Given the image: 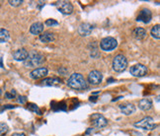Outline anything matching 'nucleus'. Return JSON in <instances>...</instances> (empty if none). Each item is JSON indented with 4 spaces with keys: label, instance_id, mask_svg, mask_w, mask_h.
Instances as JSON below:
<instances>
[{
    "label": "nucleus",
    "instance_id": "13",
    "mask_svg": "<svg viewBox=\"0 0 160 136\" xmlns=\"http://www.w3.org/2000/svg\"><path fill=\"white\" fill-rule=\"evenodd\" d=\"M29 56V51L25 48H19L13 52V58L16 61H25Z\"/></svg>",
    "mask_w": 160,
    "mask_h": 136
},
{
    "label": "nucleus",
    "instance_id": "26",
    "mask_svg": "<svg viewBox=\"0 0 160 136\" xmlns=\"http://www.w3.org/2000/svg\"><path fill=\"white\" fill-rule=\"evenodd\" d=\"M58 72L60 74V75L64 76V75H66L67 73H68V69H67V68H65V67H60V68H58Z\"/></svg>",
    "mask_w": 160,
    "mask_h": 136
},
{
    "label": "nucleus",
    "instance_id": "10",
    "mask_svg": "<svg viewBox=\"0 0 160 136\" xmlns=\"http://www.w3.org/2000/svg\"><path fill=\"white\" fill-rule=\"evenodd\" d=\"M152 19V13H151V11L149 9H142L140 12H139V14L138 15L137 17V21L138 22H141V23H143V24H148L150 23Z\"/></svg>",
    "mask_w": 160,
    "mask_h": 136
},
{
    "label": "nucleus",
    "instance_id": "20",
    "mask_svg": "<svg viewBox=\"0 0 160 136\" xmlns=\"http://www.w3.org/2000/svg\"><path fill=\"white\" fill-rule=\"evenodd\" d=\"M10 39V34L6 29H0V44L8 41Z\"/></svg>",
    "mask_w": 160,
    "mask_h": 136
},
{
    "label": "nucleus",
    "instance_id": "17",
    "mask_svg": "<svg viewBox=\"0 0 160 136\" xmlns=\"http://www.w3.org/2000/svg\"><path fill=\"white\" fill-rule=\"evenodd\" d=\"M59 84H61V79L58 77L46 78L42 81V85H45V86H57Z\"/></svg>",
    "mask_w": 160,
    "mask_h": 136
},
{
    "label": "nucleus",
    "instance_id": "5",
    "mask_svg": "<svg viewBox=\"0 0 160 136\" xmlns=\"http://www.w3.org/2000/svg\"><path fill=\"white\" fill-rule=\"evenodd\" d=\"M118 46V41L113 36L104 38L100 42V47L104 51H112Z\"/></svg>",
    "mask_w": 160,
    "mask_h": 136
},
{
    "label": "nucleus",
    "instance_id": "28",
    "mask_svg": "<svg viewBox=\"0 0 160 136\" xmlns=\"http://www.w3.org/2000/svg\"><path fill=\"white\" fill-rule=\"evenodd\" d=\"M18 102L21 103V104H25L27 102V98L26 97H19V99H18Z\"/></svg>",
    "mask_w": 160,
    "mask_h": 136
},
{
    "label": "nucleus",
    "instance_id": "21",
    "mask_svg": "<svg viewBox=\"0 0 160 136\" xmlns=\"http://www.w3.org/2000/svg\"><path fill=\"white\" fill-rule=\"evenodd\" d=\"M150 34L152 36V38H154L156 40L160 39V26L159 25H155L154 27H152Z\"/></svg>",
    "mask_w": 160,
    "mask_h": 136
},
{
    "label": "nucleus",
    "instance_id": "27",
    "mask_svg": "<svg viewBox=\"0 0 160 136\" xmlns=\"http://www.w3.org/2000/svg\"><path fill=\"white\" fill-rule=\"evenodd\" d=\"M5 95H6V97H7L8 99H13L14 96H15V91H14V90H12L11 94H10V93H6Z\"/></svg>",
    "mask_w": 160,
    "mask_h": 136
},
{
    "label": "nucleus",
    "instance_id": "19",
    "mask_svg": "<svg viewBox=\"0 0 160 136\" xmlns=\"http://www.w3.org/2000/svg\"><path fill=\"white\" fill-rule=\"evenodd\" d=\"M132 35L137 40H142L143 38H145L146 32H145V30L142 29V28H135L133 30Z\"/></svg>",
    "mask_w": 160,
    "mask_h": 136
},
{
    "label": "nucleus",
    "instance_id": "24",
    "mask_svg": "<svg viewBox=\"0 0 160 136\" xmlns=\"http://www.w3.org/2000/svg\"><path fill=\"white\" fill-rule=\"evenodd\" d=\"M8 3L13 7H18L23 3V0H9Z\"/></svg>",
    "mask_w": 160,
    "mask_h": 136
},
{
    "label": "nucleus",
    "instance_id": "7",
    "mask_svg": "<svg viewBox=\"0 0 160 136\" xmlns=\"http://www.w3.org/2000/svg\"><path fill=\"white\" fill-rule=\"evenodd\" d=\"M91 123L95 128H103L108 124L106 117L100 114H94L91 115Z\"/></svg>",
    "mask_w": 160,
    "mask_h": 136
},
{
    "label": "nucleus",
    "instance_id": "3",
    "mask_svg": "<svg viewBox=\"0 0 160 136\" xmlns=\"http://www.w3.org/2000/svg\"><path fill=\"white\" fill-rule=\"evenodd\" d=\"M112 65H113L114 71L119 72V73L124 72L128 67V59L125 55L118 54V55H116L115 58L113 59Z\"/></svg>",
    "mask_w": 160,
    "mask_h": 136
},
{
    "label": "nucleus",
    "instance_id": "6",
    "mask_svg": "<svg viewBox=\"0 0 160 136\" xmlns=\"http://www.w3.org/2000/svg\"><path fill=\"white\" fill-rule=\"evenodd\" d=\"M130 72L133 77L139 78V77L146 76L147 74H148V69H147V67L145 65L138 63V64H134L133 66L131 67Z\"/></svg>",
    "mask_w": 160,
    "mask_h": 136
},
{
    "label": "nucleus",
    "instance_id": "25",
    "mask_svg": "<svg viewBox=\"0 0 160 136\" xmlns=\"http://www.w3.org/2000/svg\"><path fill=\"white\" fill-rule=\"evenodd\" d=\"M28 109L30 110H32V112H35V113L39 112V108L37 107V104H28ZM39 114H40V112H39Z\"/></svg>",
    "mask_w": 160,
    "mask_h": 136
},
{
    "label": "nucleus",
    "instance_id": "29",
    "mask_svg": "<svg viewBox=\"0 0 160 136\" xmlns=\"http://www.w3.org/2000/svg\"><path fill=\"white\" fill-rule=\"evenodd\" d=\"M11 136H26L24 133H14V134H12Z\"/></svg>",
    "mask_w": 160,
    "mask_h": 136
},
{
    "label": "nucleus",
    "instance_id": "11",
    "mask_svg": "<svg viewBox=\"0 0 160 136\" xmlns=\"http://www.w3.org/2000/svg\"><path fill=\"white\" fill-rule=\"evenodd\" d=\"M48 70L46 67H38L35 68V69L30 73V77L34 79V80H38V79H42L48 75Z\"/></svg>",
    "mask_w": 160,
    "mask_h": 136
},
{
    "label": "nucleus",
    "instance_id": "18",
    "mask_svg": "<svg viewBox=\"0 0 160 136\" xmlns=\"http://www.w3.org/2000/svg\"><path fill=\"white\" fill-rule=\"evenodd\" d=\"M40 41L45 44H50L54 41V35L51 32H45L40 35Z\"/></svg>",
    "mask_w": 160,
    "mask_h": 136
},
{
    "label": "nucleus",
    "instance_id": "4",
    "mask_svg": "<svg viewBox=\"0 0 160 136\" xmlns=\"http://www.w3.org/2000/svg\"><path fill=\"white\" fill-rule=\"evenodd\" d=\"M135 127H138L141 129H144V130H152L156 127V123L154 122V119L151 116H145L144 119L138 121L134 123Z\"/></svg>",
    "mask_w": 160,
    "mask_h": 136
},
{
    "label": "nucleus",
    "instance_id": "23",
    "mask_svg": "<svg viewBox=\"0 0 160 136\" xmlns=\"http://www.w3.org/2000/svg\"><path fill=\"white\" fill-rule=\"evenodd\" d=\"M45 24L47 25L48 27H55V26H58V21H55L54 19H48Z\"/></svg>",
    "mask_w": 160,
    "mask_h": 136
},
{
    "label": "nucleus",
    "instance_id": "22",
    "mask_svg": "<svg viewBox=\"0 0 160 136\" xmlns=\"http://www.w3.org/2000/svg\"><path fill=\"white\" fill-rule=\"evenodd\" d=\"M9 130V127L8 125L6 124L4 122H0V136H4L7 134Z\"/></svg>",
    "mask_w": 160,
    "mask_h": 136
},
{
    "label": "nucleus",
    "instance_id": "8",
    "mask_svg": "<svg viewBox=\"0 0 160 136\" xmlns=\"http://www.w3.org/2000/svg\"><path fill=\"white\" fill-rule=\"evenodd\" d=\"M58 10L63 15H70L73 12V5L69 1H59L55 3Z\"/></svg>",
    "mask_w": 160,
    "mask_h": 136
},
{
    "label": "nucleus",
    "instance_id": "12",
    "mask_svg": "<svg viewBox=\"0 0 160 136\" xmlns=\"http://www.w3.org/2000/svg\"><path fill=\"white\" fill-rule=\"evenodd\" d=\"M77 31L78 34L81 36H88L91 35L92 31H93V26L89 23H82L79 25Z\"/></svg>",
    "mask_w": 160,
    "mask_h": 136
},
{
    "label": "nucleus",
    "instance_id": "9",
    "mask_svg": "<svg viewBox=\"0 0 160 136\" xmlns=\"http://www.w3.org/2000/svg\"><path fill=\"white\" fill-rule=\"evenodd\" d=\"M103 80V75L100 71L98 70H92L89 75H88V82L93 85V86H96V85H99Z\"/></svg>",
    "mask_w": 160,
    "mask_h": 136
},
{
    "label": "nucleus",
    "instance_id": "15",
    "mask_svg": "<svg viewBox=\"0 0 160 136\" xmlns=\"http://www.w3.org/2000/svg\"><path fill=\"white\" fill-rule=\"evenodd\" d=\"M42 31H44V24L41 22H36L30 27V33L34 36L41 35Z\"/></svg>",
    "mask_w": 160,
    "mask_h": 136
},
{
    "label": "nucleus",
    "instance_id": "1",
    "mask_svg": "<svg viewBox=\"0 0 160 136\" xmlns=\"http://www.w3.org/2000/svg\"><path fill=\"white\" fill-rule=\"evenodd\" d=\"M67 85L73 90L81 91L88 88V83L85 80L84 76L80 73H73L67 80Z\"/></svg>",
    "mask_w": 160,
    "mask_h": 136
},
{
    "label": "nucleus",
    "instance_id": "16",
    "mask_svg": "<svg viewBox=\"0 0 160 136\" xmlns=\"http://www.w3.org/2000/svg\"><path fill=\"white\" fill-rule=\"evenodd\" d=\"M152 106H153L152 101L149 98L142 99V100H140L138 103V107L141 110H149L152 108Z\"/></svg>",
    "mask_w": 160,
    "mask_h": 136
},
{
    "label": "nucleus",
    "instance_id": "14",
    "mask_svg": "<svg viewBox=\"0 0 160 136\" xmlns=\"http://www.w3.org/2000/svg\"><path fill=\"white\" fill-rule=\"evenodd\" d=\"M120 109L122 110V113L125 115H131L134 114L135 112V107L133 104L131 103H127L124 104H120Z\"/></svg>",
    "mask_w": 160,
    "mask_h": 136
},
{
    "label": "nucleus",
    "instance_id": "2",
    "mask_svg": "<svg viewBox=\"0 0 160 136\" xmlns=\"http://www.w3.org/2000/svg\"><path fill=\"white\" fill-rule=\"evenodd\" d=\"M45 62V56L42 54L33 51L29 53V56L24 61V65L28 68H35L37 66H40Z\"/></svg>",
    "mask_w": 160,
    "mask_h": 136
}]
</instances>
